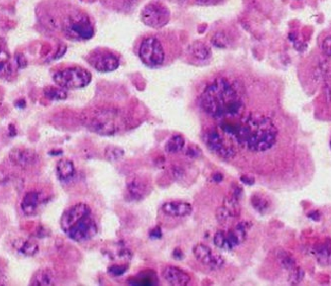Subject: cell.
I'll return each instance as SVG.
<instances>
[{"label":"cell","mask_w":331,"mask_h":286,"mask_svg":"<svg viewBox=\"0 0 331 286\" xmlns=\"http://www.w3.org/2000/svg\"><path fill=\"white\" fill-rule=\"evenodd\" d=\"M224 133L239 146L254 153H263L277 142L278 130L270 118L250 114L237 124L226 123Z\"/></svg>","instance_id":"6da1fadb"},{"label":"cell","mask_w":331,"mask_h":286,"mask_svg":"<svg viewBox=\"0 0 331 286\" xmlns=\"http://www.w3.org/2000/svg\"><path fill=\"white\" fill-rule=\"evenodd\" d=\"M200 106L211 117L227 120L242 114L244 101L227 78H216L200 95Z\"/></svg>","instance_id":"7a4b0ae2"},{"label":"cell","mask_w":331,"mask_h":286,"mask_svg":"<svg viewBox=\"0 0 331 286\" xmlns=\"http://www.w3.org/2000/svg\"><path fill=\"white\" fill-rule=\"evenodd\" d=\"M61 228L71 240L78 243L92 240L98 231L92 209L84 203H78L64 212Z\"/></svg>","instance_id":"3957f363"},{"label":"cell","mask_w":331,"mask_h":286,"mask_svg":"<svg viewBox=\"0 0 331 286\" xmlns=\"http://www.w3.org/2000/svg\"><path fill=\"white\" fill-rule=\"evenodd\" d=\"M84 120L88 128L102 136H112L122 128L119 113L110 109L93 111Z\"/></svg>","instance_id":"277c9868"},{"label":"cell","mask_w":331,"mask_h":286,"mask_svg":"<svg viewBox=\"0 0 331 286\" xmlns=\"http://www.w3.org/2000/svg\"><path fill=\"white\" fill-rule=\"evenodd\" d=\"M55 83L64 90L83 88L92 81V75L89 70L80 66H72L55 73Z\"/></svg>","instance_id":"5b68a950"},{"label":"cell","mask_w":331,"mask_h":286,"mask_svg":"<svg viewBox=\"0 0 331 286\" xmlns=\"http://www.w3.org/2000/svg\"><path fill=\"white\" fill-rule=\"evenodd\" d=\"M138 55L141 62L149 67H159L165 63L164 45L157 36H147L141 41Z\"/></svg>","instance_id":"8992f818"},{"label":"cell","mask_w":331,"mask_h":286,"mask_svg":"<svg viewBox=\"0 0 331 286\" xmlns=\"http://www.w3.org/2000/svg\"><path fill=\"white\" fill-rule=\"evenodd\" d=\"M63 30L66 37L75 41L92 39L94 35V28L91 19L81 12L67 16L63 24Z\"/></svg>","instance_id":"52a82bcc"},{"label":"cell","mask_w":331,"mask_h":286,"mask_svg":"<svg viewBox=\"0 0 331 286\" xmlns=\"http://www.w3.org/2000/svg\"><path fill=\"white\" fill-rule=\"evenodd\" d=\"M171 18L170 9L160 1H152L145 5L141 12L142 22L151 28L166 26Z\"/></svg>","instance_id":"ba28073f"},{"label":"cell","mask_w":331,"mask_h":286,"mask_svg":"<svg viewBox=\"0 0 331 286\" xmlns=\"http://www.w3.org/2000/svg\"><path fill=\"white\" fill-rule=\"evenodd\" d=\"M245 223H239L235 226L234 229L228 231H218L214 235L213 243L216 247L221 249L230 251L234 247L241 245L246 238L247 235V226Z\"/></svg>","instance_id":"9c48e42d"},{"label":"cell","mask_w":331,"mask_h":286,"mask_svg":"<svg viewBox=\"0 0 331 286\" xmlns=\"http://www.w3.org/2000/svg\"><path fill=\"white\" fill-rule=\"evenodd\" d=\"M204 141L207 148L213 154L222 158H232L235 156L236 151L232 144L226 141L224 136L216 130H211L206 132L204 135Z\"/></svg>","instance_id":"30bf717a"},{"label":"cell","mask_w":331,"mask_h":286,"mask_svg":"<svg viewBox=\"0 0 331 286\" xmlns=\"http://www.w3.org/2000/svg\"><path fill=\"white\" fill-rule=\"evenodd\" d=\"M88 61L94 69L100 73L114 72L119 66L118 58L106 49H97L93 51Z\"/></svg>","instance_id":"8fae6325"},{"label":"cell","mask_w":331,"mask_h":286,"mask_svg":"<svg viewBox=\"0 0 331 286\" xmlns=\"http://www.w3.org/2000/svg\"><path fill=\"white\" fill-rule=\"evenodd\" d=\"M194 256L200 263L205 266H208L212 271H217L223 267L225 260L224 259L214 253L212 248L203 244L196 245L193 248Z\"/></svg>","instance_id":"7c38bea8"},{"label":"cell","mask_w":331,"mask_h":286,"mask_svg":"<svg viewBox=\"0 0 331 286\" xmlns=\"http://www.w3.org/2000/svg\"><path fill=\"white\" fill-rule=\"evenodd\" d=\"M241 212L238 197L228 196L223 200L221 206L216 210V219L220 224H227L238 218Z\"/></svg>","instance_id":"4fadbf2b"},{"label":"cell","mask_w":331,"mask_h":286,"mask_svg":"<svg viewBox=\"0 0 331 286\" xmlns=\"http://www.w3.org/2000/svg\"><path fill=\"white\" fill-rule=\"evenodd\" d=\"M9 158L14 165L22 169H27L35 165L38 156L33 150L25 148H15L9 153Z\"/></svg>","instance_id":"5bb4252c"},{"label":"cell","mask_w":331,"mask_h":286,"mask_svg":"<svg viewBox=\"0 0 331 286\" xmlns=\"http://www.w3.org/2000/svg\"><path fill=\"white\" fill-rule=\"evenodd\" d=\"M127 196L133 200L138 201L143 199L150 192L148 182L140 176H132L126 182Z\"/></svg>","instance_id":"9a60e30c"},{"label":"cell","mask_w":331,"mask_h":286,"mask_svg":"<svg viewBox=\"0 0 331 286\" xmlns=\"http://www.w3.org/2000/svg\"><path fill=\"white\" fill-rule=\"evenodd\" d=\"M162 276L171 285L186 286L190 282V275L188 273L172 265L166 266L163 270Z\"/></svg>","instance_id":"2e32d148"},{"label":"cell","mask_w":331,"mask_h":286,"mask_svg":"<svg viewBox=\"0 0 331 286\" xmlns=\"http://www.w3.org/2000/svg\"><path fill=\"white\" fill-rule=\"evenodd\" d=\"M162 211L167 216L186 217L191 214L193 206L184 201H169L163 204Z\"/></svg>","instance_id":"e0dca14e"},{"label":"cell","mask_w":331,"mask_h":286,"mask_svg":"<svg viewBox=\"0 0 331 286\" xmlns=\"http://www.w3.org/2000/svg\"><path fill=\"white\" fill-rule=\"evenodd\" d=\"M313 254L321 265L331 264V241L326 240L316 247Z\"/></svg>","instance_id":"ac0fdd59"},{"label":"cell","mask_w":331,"mask_h":286,"mask_svg":"<svg viewBox=\"0 0 331 286\" xmlns=\"http://www.w3.org/2000/svg\"><path fill=\"white\" fill-rule=\"evenodd\" d=\"M189 55L197 61H207L212 57L211 48L202 42H195L188 49Z\"/></svg>","instance_id":"d6986e66"},{"label":"cell","mask_w":331,"mask_h":286,"mask_svg":"<svg viewBox=\"0 0 331 286\" xmlns=\"http://www.w3.org/2000/svg\"><path fill=\"white\" fill-rule=\"evenodd\" d=\"M76 172L73 162L68 159H61L57 164V174L62 182H67L74 177Z\"/></svg>","instance_id":"ffe728a7"},{"label":"cell","mask_w":331,"mask_h":286,"mask_svg":"<svg viewBox=\"0 0 331 286\" xmlns=\"http://www.w3.org/2000/svg\"><path fill=\"white\" fill-rule=\"evenodd\" d=\"M39 194L35 191L28 192L21 202V209L26 215H32L38 208Z\"/></svg>","instance_id":"44dd1931"},{"label":"cell","mask_w":331,"mask_h":286,"mask_svg":"<svg viewBox=\"0 0 331 286\" xmlns=\"http://www.w3.org/2000/svg\"><path fill=\"white\" fill-rule=\"evenodd\" d=\"M14 247L21 253L22 255L27 256V257H32L35 256L38 251H39V246L32 242V241H28V240H23V239H18L14 242Z\"/></svg>","instance_id":"7402d4cb"},{"label":"cell","mask_w":331,"mask_h":286,"mask_svg":"<svg viewBox=\"0 0 331 286\" xmlns=\"http://www.w3.org/2000/svg\"><path fill=\"white\" fill-rule=\"evenodd\" d=\"M185 145L186 141L182 135H172L165 145V151L170 155H175L181 153L184 150Z\"/></svg>","instance_id":"603a6c76"},{"label":"cell","mask_w":331,"mask_h":286,"mask_svg":"<svg viewBox=\"0 0 331 286\" xmlns=\"http://www.w3.org/2000/svg\"><path fill=\"white\" fill-rule=\"evenodd\" d=\"M53 283V273L49 270L37 271L30 280V285H52Z\"/></svg>","instance_id":"cb8c5ba5"},{"label":"cell","mask_w":331,"mask_h":286,"mask_svg":"<svg viewBox=\"0 0 331 286\" xmlns=\"http://www.w3.org/2000/svg\"><path fill=\"white\" fill-rule=\"evenodd\" d=\"M277 259H278V263L282 265V267L289 271V272H291L297 266L293 258L289 253H287L285 251H282V249L278 251Z\"/></svg>","instance_id":"d4e9b609"},{"label":"cell","mask_w":331,"mask_h":286,"mask_svg":"<svg viewBox=\"0 0 331 286\" xmlns=\"http://www.w3.org/2000/svg\"><path fill=\"white\" fill-rule=\"evenodd\" d=\"M10 57L5 51H0V78H6L11 74Z\"/></svg>","instance_id":"484cf974"},{"label":"cell","mask_w":331,"mask_h":286,"mask_svg":"<svg viewBox=\"0 0 331 286\" xmlns=\"http://www.w3.org/2000/svg\"><path fill=\"white\" fill-rule=\"evenodd\" d=\"M44 94L47 98L52 99V100H63L66 99L67 96L66 90L60 87H53V86H48L47 88L44 90Z\"/></svg>","instance_id":"4316f807"},{"label":"cell","mask_w":331,"mask_h":286,"mask_svg":"<svg viewBox=\"0 0 331 286\" xmlns=\"http://www.w3.org/2000/svg\"><path fill=\"white\" fill-rule=\"evenodd\" d=\"M252 206L256 209L259 213H265L269 209V201L266 199L264 196L260 194L252 196Z\"/></svg>","instance_id":"83f0119b"},{"label":"cell","mask_w":331,"mask_h":286,"mask_svg":"<svg viewBox=\"0 0 331 286\" xmlns=\"http://www.w3.org/2000/svg\"><path fill=\"white\" fill-rule=\"evenodd\" d=\"M153 273H144L141 274V277H136L135 280H133V284L137 285H154L158 282V279L156 278V275L151 277V274Z\"/></svg>","instance_id":"f1b7e54d"},{"label":"cell","mask_w":331,"mask_h":286,"mask_svg":"<svg viewBox=\"0 0 331 286\" xmlns=\"http://www.w3.org/2000/svg\"><path fill=\"white\" fill-rule=\"evenodd\" d=\"M124 156V152L121 148L109 146L106 149V157L110 162L119 160L122 156Z\"/></svg>","instance_id":"f546056e"},{"label":"cell","mask_w":331,"mask_h":286,"mask_svg":"<svg viewBox=\"0 0 331 286\" xmlns=\"http://www.w3.org/2000/svg\"><path fill=\"white\" fill-rule=\"evenodd\" d=\"M304 277H305V272L302 269L295 266L292 271L290 272L289 281L291 284H299L303 281Z\"/></svg>","instance_id":"4dcf8cb0"},{"label":"cell","mask_w":331,"mask_h":286,"mask_svg":"<svg viewBox=\"0 0 331 286\" xmlns=\"http://www.w3.org/2000/svg\"><path fill=\"white\" fill-rule=\"evenodd\" d=\"M227 43H228L227 38L224 36V34H221V33L215 34L214 38L212 40V44L214 46H216L217 48H224L226 47Z\"/></svg>","instance_id":"1f68e13d"},{"label":"cell","mask_w":331,"mask_h":286,"mask_svg":"<svg viewBox=\"0 0 331 286\" xmlns=\"http://www.w3.org/2000/svg\"><path fill=\"white\" fill-rule=\"evenodd\" d=\"M127 271L126 265H122V264H114L112 266H110L108 269V273L113 275V276H120L123 273Z\"/></svg>","instance_id":"d6a6232c"},{"label":"cell","mask_w":331,"mask_h":286,"mask_svg":"<svg viewBox=\"0 0 331 286\" xmlns=\"http://www.w3.org/2000/svg\"><path fill=\"white\" fill-rule=\"evenodd\" d=\"M322 50L327 56L331 57V37H328L323 41L322 44Z\"/></svg>","instance_id":"836d02e7"},{"label":"cell","mask_w":331,"mask_h":286,"mask_svg":"<svg viewBox=\"0 0 331 286\" xmlns=\"http://www.w3.org/2000/svg\"><path fill=\"white\" fill-rule=\"evenodd\" d=\"M16 62H17V65L20 67V68H23L25 67L27 65V60L25 58L24 55L22 53H18L17 57H16Z\"/></svg>","instance_id":"e575fe53"},{"label":"cell","mask_w":331,"mask_h":286,"mask_svg":"<svg viewBox=\"0 0 331 286\" xmlns=\"http://www.w3.org/2000/svg\"><path fill=\"white\" fill-rule=\"evenodd\" d=\"M199 154H200V150L199 148L194 149V147H191V148H188L186 151V156H191V157L199 156Z\"/></svg>","instance_id":"d590c367"},{"label":"cell","mask_w":331,"mask_h":286,"mask_svg":"<svg viewBox=\"0 0 331 286\" xmlns=\"http://www.w3.org/2000/svg\"><path fill=\"white\" fill-rule=\"evenodd\" d=\"M197 3L199 4H202V5H212V4H216L222 0H195Z\"/></svg>","instance_id":"8d00e7d4"},{"label":"cell","mask_w":331,"mask_h":286,"mask_svg":"<svg viewBox=\"0 0 331 286\" xmlns=\"http://www.w3.org/2000/svg\"><path fill=\"white\" fill-rule=\"evenodd\" d=\"M150 236L153 238V239H160L162 237V232H161V229L160 228H155L151 231L150 233Z\"/></svg>","instance_id":"74e56055"},{"label":"cell","mask_w":331,"mask_h":286,"mask_svg":"<svg viewBox=\"0 0 331 286\" xmlns=\"http://www.w3.org/2000/svg\"><path fill=\"white\" fill-rule=\"evenodd\" d=\"M172 257L173 258H178V259H183V257H184V255H183V252L182 251H180L179 248H176L175 251H173V253H172Z\"/></svg>","instance_id":"f35d334b"},{"label":"cell","mask_w":331,"mask_h":286,"mask_svg":"<svg viewBox=\"0 0 331 286\" xmlns=\"http://www.w3.org/2000/svg\"><path fill=\"white\" fill-rule=\"evenodd\" d=\"M222 178H223V176H222L221 173H216V174H214V176H213V180L216 182H221Z\"/></svg>","instance_id":"ab89813d"},{"label":"cell","mask_w":331,"mask_h":286,"mask_svg":"<svg viewBox=\"0 0 331 286\" xmlns=\"http://www.w3.org/2000/svg\"><path fill=\"white\" fill-rule=\"evenodd\" d=\"M4 284H6V278L2 273H0V285H4Z\"/></svg>","instance_id":"60d3db41"},{"label":"cell","mask_w":331,"mask_h":286,"mask_svg":"<svg viewBox=\"0 0 331 286\" xmlns=\"http://www.w3.org/2000/svg\"><path fill=\"white\" fill-rule=\"evenodd\" d=\"M330 146H331V143H330Z\"/></svg>","instance_id":"b9f144b4"}]
</instances>
